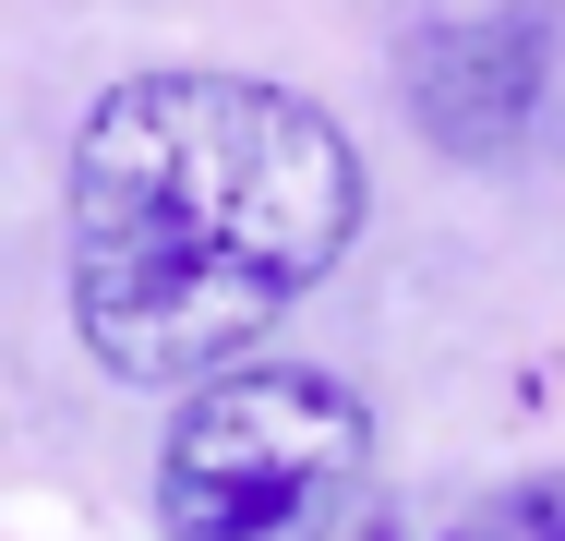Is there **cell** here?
Segmentation results:
<instances>
[{
	"label": "cell",
	"mask_w": 565,
	"mask_h": 541,
	"mask_svg": "<svg viewBox=\"0 0 565 541\" xmlns=\"http://www.w3.org/2000/svg\"><path fill=\"white\" fill-rule=\"evenodd\" d=\"M361 229V157L265 73H132L73 132V337L120 385L241 361Z\"/></svg>",
	"instance_id": "obj_1"
},
{
	"label": "cell",
	"mask_w": 565,
	"mask_h": 541,
	"mask_svg": "<svg viewBox=\"0 0 565 541\" xmlns=\"http://www.w3.org/2000/svg\"><path fill=\"white\" fill-rule=\"evenodd\" d=\"M373 410L326 361L205 373L157 445V541H326L361 494Z\"/></svg>",
	"instance_id": "obj_2"
},
{
	"label": "cell",
	"mask_w": 565,
	"mask_h": 541,
	"mask_svg": "<svg viewBox=\"0 0 565 541\" xmlns=\"http://www.w3.org/2000/svg\"><path fill=\"white\" fill-rule=\"evenodd\" d=\"M397 108L446 169H542L565 145V0H469L397 49Z\"/></svg>",
	"instance_id": "obj_3"
},
{
	"label": "cell",
	"mask_w": 565,
	"mask_h": 541,
	"mask_svg": "<svg viewBox=\"0 0 565 541\" xmlns=\"http://www.w3.org/2000/svg\"><path fill=\"white\" fill-rule=\"evenodd\" d=\"M446 541H565V469H530V481H493Z\"/></svg>",
	"instance_id": "obj_4"
}]
</instances>
